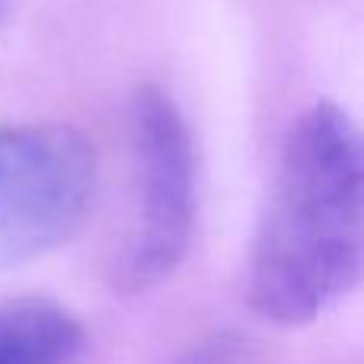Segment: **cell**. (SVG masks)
Here are the masks:
<instances>
[{
  "label": "cell",
  "instance_id": "1",
  "mask_svg": "<svg viewBox=\"0 0 364 364\" xmlns=\"http://www.w3.org/2000/svg\"><path fill=\"white\" fill-rule=\"evenodd\" d=\"M364 282V132L336 102L310 106L282 147L246 272L250 307L294 329Z\"/></svg>",
  "mask_w": 364,
  "mask_h": 364
},
{
  "label": "cell",
  "instance_id": "2",
  "mask_svg": "<svg viewBox=\"0 0 364 364\" xmlns=\"http://www.w3.org/2000/svg\"><path fill=\"white\" fill-rule=\"evenodd\" d=\"M132 208L112 256V288L141 294L170 278L195 230V147L176 102L154 83L134 90L128 106Z\"/></svg>",
  "mask_w": 364,
  "mask_h": 364
},
{
  "label": "cell",
  "instance_id": "3",
  "mask_svg": "<svg viewBox=\"0 0 364 364\" xmlns=\"http://www.w3.org/2000/svg\"><path fill=\"white\" fill-rule=\"evenodd\" d=\"M96 192V151L70 125H0V272L58 250Z\"/></svg>",
  "mask_w": 364,
  "mask_h": 364
},
{
  "label": "cell",
  "instance_id": "4",
  "mask_svg": "<svg viewBox=\"0 0 364 364\" xmlns=\"http://www.w3.org/2000/svg\"><path fill=\"white\" fill-rule=\"evenodd\" d=\"M83 342L80 320L48 297L0 304V364H74Z\"/></svg>",
  "mask_w": 364,
  "mask_h": 364
},
{
  "label": "cell",
  "instance_id": "5",
  "mask_svg": "<svg viewBox=\"0 0 364 364\" xmlns=\"http://www.w3.org/2000/svg\"><path fill=\"white\" fill-rule=\"evenodd\" d=\"M0 16H4V0H0Z\"/></svg>",
  "mask_w": 364,
  "mask_h": 364
}]
</instances>
